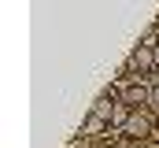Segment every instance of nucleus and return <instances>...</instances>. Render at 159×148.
<instances>
[{"instance_id": "f257e3e1", "label": "nucleus", "mask_w": 159, "mask_h": 148, "mask_svg": "<svg viewBox=\"0 0 159 148\" xmlns=\"http://www.w3.org/2000/svg\"><path fill=\"white\" fill-rule=\"evenodd\" d=\"M122 130H126L129 137H137V141H141V137H148V130H152V122H148L144 115H137V111H133V115L126 118V126H122Z\"/></svg>"}, {"instance_id": "f03ea898", "label": "nucleus", "mask_w": 159, "mask_h": 148, "mask_svg": "<svg viewBox=\"0 0 159 148\" xmlns=\"http://www.w3.org/2000/svg\"><path fill=\"white\" fill-rule=\"evenodd\" d=\"M152 63H156V48H137L129 56V71L133 67H152Z\"/></svg>"}, {"instance_id": "7ed1b4c3", "label": "nucleus", "mask_w": 159, "mask_h": 148, "mask_svg": "<svg viewBox=\"0 0 159 148\" xmlns=\"http://www.w3.org/2000/svg\"><path fill=\"white\" fill-rule=\"evenodd\" d=\"M144 100H148V93H144V89H137V85H133V89H126V104H144Z\"/></svg>"}, {"instance_id": "20e7f679", "label": "nucleus", "mask_w": 159, "mask_h": 148, "mask_svg": "<svg viewBox=\"0 0 159 148\" xmlns=\"http://www.w3.org/2000/svg\"><path fill=\"white\" fill-rule=\"evenodd\" d=\"M148 104H152V108H159V85L152 89V93H148Z\"/></svg>"}, {"instance_id": "39448f33", "label": "nucleus", "mask_w": 159, "mask_h": 148, "mask_svg": "<svg viewBox=\"0 0 159 148\" xmlns=\"http://www.w3.org/2000/svg\"><path fill=\"white\" fill-rule=\"evenodd\" d=\"M156 63H159V48H156Z\"/></svg>"}, {"instance_id": "423d86ee", "label": "nucleus", "mask_w": 159, "mask_h": 148, "mask_svg": "<svg viewBox=\"0 0 159 148\" xmlns=\"http://www.w3.org/2000/svg\"><path fill=\"white\" fill-rule=\"evenodd\" d=\"M144 148H159V145H144Z\"/></svg>"}, {"instance_id": "0eeeda50", "label": "nucleus", "mask_w": 159, "mask_h": 148, "mask_svg": "<svg viewBox=\"0 0 159 148\" xmlns=\"http://www.w3.org/2000/svg\"><path fill=\"white\" fill-rule=\"evenodd\" d=\"M156 85H159V71H156Z\"/></svg>"}]
</instances>
